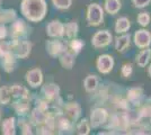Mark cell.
<instances>
[{
    "mask_svg": "<svg viewBox=\"0 0 151 135\" xmlns=\"http://www.w3.org/2000/svg\"><path fill=\"white\" fill-rule=\"evenodd\" d=\"M20 14L28 21L38 23L47 14V4L45 0H22Z\"/></svg>",
    "mask_w": 151,
    "mask_h": 135,
    "instance_id": "obj_1",
    "label": "cell"
},
{
    "mask_svg": "<svg viewBox=\"0 0 151 135\" xmlns=\"http://www.w3.org/2000/svg\"><path fill=\"white\" fill-rule=\"evenodd\" d=\"M29 34V26L27 25L24 19L16 18L8 28V35L12 39H27Z\"/></svg>",
    "mask_w": 151,
    "mask_h": 135,
    "instance_id": "obj_2",
    "label": "cell"
},
{
    "mask_svg": "<svg viewBox=\"0 0 151 135\" xmlns=\"http://www.w3.org/2000/svg\"><path fill=\"white\" fill-rule=\"evenodd\" d=\"M86 19L89 26H93V27L101 26L104 21V9L101 8V5L96 2L89 4L87 7Z\"/></svg>",
    "mask_w": 151,
    "mask_h": 135,
    "instance_id": "obj_3",
    "label": "cell"
},
{
    "mask_svg": "<svg viewBox=\"0 0 151 135\" xmlns=\"http://www.w3.org/2000/svg\"><path fill=\"white\" fill-rule=\"evenodd\" d=\"M10 45L14 54L17 59H26L29 56L32 52V43L27 39H10Z\"/></svg>",
    "mask_w": 151,
    "mask_h": 135,
    "instance_id": "obj_4",
    "label": "cell"
},
{
    "mask_svg": "<svg viewBox=\"0 0 151 135\" xmlns=\"http://www.w3.org/2000/svg\"><path fill=\"white\" fill-rule=\"evenodd\" d=\"M109 113L108 110L103 108V107H96L91 110L90 116H89V124L90 127L93 129H98L101 125H105L108 121Z\"/></svg>",
    "mask_w": 151,
    "mask_h": 135,
    "instance_id": "obj_5",
    "label": "cell"
},
{
    "mask_svg": "<svg viewBox=\"0 0 151 135\" xmlns=\"http://www.w3.org/2000/svg\"><path fill=\"white\" fill-rule=\"evenodd\" d=\"M45 49L47 54L52 58H59L63 52L68 49V44L61 39H51L46 41Z\"/></svg>",
    "mask_w": 151,
    "mask_h": 135,
    "instance_id": "obj_6",
    "label": "cell"
},
{
    "mask_svg": "<svg viewBox=\"0 0 151 135\" xmlns=\"http://www.w3.org/2000/svg\"><path fill=\"white\" fill-rule=\"evenodd\" d=\"M75 131V123L68 118L63 113L55 116V133L71 134Z\"/></svg>",
    "mask_w": 151,
    "mask_h": 135,
    "instance_id": "obj_7",
    "label": "cell"
},
{
    "mask_svg": "<svg viewBox=\"0 0 151 135\" xmlns=\"http://www.w3.org/2000/svg\"><path fill=\"white\" fill-rule=\"evenodd\" d=\"M60 87L55 82H45L41 86V95L42 97L49 100V101H55L58 99H60Z\"/></svg>",
    "mask_w": 151,
    "mask_h": 135,
    "instance_id": "obj_8",
    "label": "cell"
},
{
    "mask_svg": "<svg viewBox=\"0 0 151 135\" xmlns=\"http://www.w3.org/2000/svg\"><path fill=\"white\" fill-rule=\"evenodd\" d=\"M112 42H113V35L107 29L96 32L94 36L91 37V45L95 49H104L108 46Z\"/></svg>",
    "mask_w": 151,
    "mask_h": 135,
    "instance_id": "obj_9",
    "label": "cell"
},
{
    "mask_svg": "<svg viewBox=\"0 0 151 135\" xmlns=\"http://www.w3.org/2000/svg\"><path fill=\"white\" fill-rule=\"evenodd\" d=\"M32 105V97H26V98H17L13 99L12 101V107L15 110L17 116H27L31 111Z\"/></svg>",
    "mask_w": 151,
    "mask_h": 135,
    "instance_id": "obj_10",
    "label": "cell"
},
{
    "mask_svg": "<svg viewBox=\"0 0 151 135\" xmlns=\"http://www.w3.org/2000/svg\"><path fill=\"white\" fill-rule=\"evenodd\" d=\"M25 80L31 88L36 89L38 87H41L42 84H43V72L40 68L31 69V70H28L26 72Z\"/></svg>",
    "mask_w": 151,
    "mask_h": 135,
    "instance_id": "obj_11",
    "label": "cell"
},
{
    "mask_svg": "<svg viewBox=\"0 0 151 135\" xmlns=\"http://www.w3.org/2000/svg\"><path fill=\"white\" fill-rule=\"evenodd\" d=\"M96 68L101 74H108L114 68V59L112 55L101 54L96 60Z\"/></svg>",
    "mask_w": 151,
    "mask_h": 135,
    "instance_id": "obj_12",
    "label": "cell"
},
{
    "mask_svg": "<svg viewBox=\"0 0 151 135\" xmlns=\"http://www.w3.org/2000/svg\"><path fill=\"white\" fill-rule=\"evenodd\" d=\"M62 113L76 124L77 121L79 119V117L81 116V107L76 101L65 103L62 106Z\"/></svg>",
    "mask_w": 151,
    "mask_h": 135,
    "instance_id": "obj_13",
    "label": "cell"
},
{
    "mask_svg": "<svg viewBox=\"0 0 151 135\" xmlns=\"http://www.w3.org/2000/svg\"><path fill=\"white\" fill-rule=\"evenodd\" d=\"M133 41H134V44L139 49H145V47H149L151 44V33L147 29H139L134 33L133 35Z\"/></svg>",
    "mask_w": 151,
    "mask_h": 135,
    "instance_id": "obj_14",
    "label": "cell"
},
{
    "mask_svg": "<svg viewBox=\"0 0 151 135\" xmlns=\"http://www.w3.org/2000/svg\"><path fill=\"white\" fill-rule=\"evenodd\" d=\"M46 35L51 39L64 37V24L60 20H51L46 26Z\"/></svg>",
    "mask_w": 151,
    "mask_h": 135,
    "instance_id": "obj_15",
    "label": "cell"
},
{
    "mask_svg": "<svg viewBox=\"0 0 151 135\" xmlns=\"http://www.w3.org/2000/svg\"><path fill=\"white\" fill-rule=\"evenodd\" d=\"M34 131H36L35 133L40 135L55 134V117L49 115L47 118H46V121L43 124L34 127Z\"/></svg>",
    "mask_w": 151,
    "mask_h": 135,
    "instance_id": "obj_16",
    "label": "cell"
},
{
    "mask_svg": "<svg viewBox=\"0 0 151 135\" xmlns=\"http://www.w3.org/2000/svg\"><path fill=\"white\" fill-rule=\"evenodd\" d=\"M0 65L7 73H12L15 71L17 66V56L14 54V52H9L0 58Z\"/></svg>",
    "mask_w": 151,
    "mask_h": 135,
    "instance_id": "obj_17",
    "label": "cell"
},
{
    "mask_svg": "<svg viewBox=\"0 0 151 135\" xmlns=\"http://www.w3.org/2000/svg\"><path fill=\"white\" fill-rule=\"evenodd\" d=\"M28 119H29V122L32 123V125L35 127V126H38V125H41V124H43V123L46 121V118H47V114L45 113L44 110L40 109L38 107H34L33 109L28 113Z\"/></svg>",
    "mask_w": 151,
    "mask_h": 135,
    "instance_id": "obj_18",
    "label": "cell"
},
{
    "mask_svg": "<svg viewBox=\"0 0 151 135\" xmlns=\"http://www.w3.org/2000/svg\"><path fill=\"white\" fill-rule=\"evenodd\" d=\"M58 59H59L60 64L65 70H71L76 63V54L69 49H67L61 55H59Z\"/></svg>",
    "mask_w": 151,
    "mask_h": 135,
    "instance_id": "obj_19",
    "label": "cell"
},
{
    "mask_svg": "<svg viewBox=\"0 0 151 135\" xmlns=\"http://www.w3.org/2000/svg\"><path fill=\"white\" fill-rule=\"evenodd\" d=\"M16 118L15 117H7L0 123L1 133L4 135H15L16 134Z\"/></svg>",
    "mask_w": 151,
    "mask_h": 135,
    "instance_id": "obj_20",
    "label": "cell"
},
{
    "mask_svg": "<svg viewBox=\"0 0 151 135\" xmlns=\"http://www.w3.org/2000/svg\"><path fill=\"white\" fill-rule=\"evenodd\" d=\"M16 125L20 129V133L23 135H32L34 133V126L29 122L28 116H18Z\"/></svg>",
    "mask_w": 151,
    "mask_h": 135,
    "instance_id": "obj_21",
    "label": "cell"
},
{
    "mask_svg": "<svg viewBox=\"0 0 151 135\" xmlns=\"http://www.w3.org/2000/svg\"><path fill=\"white\" fill-rule=\"evenodd\" d=\"M143 89L140 87H134V88H130L127 90V95H126V99L129 103L133 104V105H139L141 103L142 98H143Z\"/></svg>",
    "mask_w": 151,
    "mask_h": 135,
    "instance_id": "obj_22",
    "label": "cell"
},
{
    "mask_svg": "<svg viewBox=\"0 0 151 135\" xmlns=\"http://www.w3.org/2000/svg\"><path fill=\"white\" fill-rule=\"evenodd\" d=\"M131 44V35L130 34H122L115 39V50L119 53H123Z\"/></svg>",
    "mask_w": 151,
    "mask_h": 135,
    "instance_id": "obj_23",
    "label": "cell"
},
{
    "mask_svg": "<svg viewBox=\"0 0 151 135\" xmlns=\"http://www.w3.org/2000/svg\"><path fill=\"white\" fill-rule=\"evenodd\" d=\"M98 84H99V79L97 76L88 74L83 80V88L86 90V92L94 94L95 91L98 89Z\"/></svg>",
    "mask_w": 151,
    "mask_h": 135,
    "instance_id": "obj_24",
    "label": "cell"
},
{
    "mask_svg": "<svg viewBox=\"0 0 151 135\" xmlns=\"http://www.w3.org/2000/svg\"><path fill=\"white\" fill-rule=\"evenodd\" d=\"M10 92H12V98L13 99L32 97V94H29V90L27 89L25 86L19 84H15L13 86H10Z\"/></svg>",
    "mask_w": 151,
    "mask_h": 135,
    "instance_id": "obj_25",
    "label": "cell"
},
{
    "mask_svg": "<svg viewBox=\"0 0 151 135\" xmlns=\"http://www.w3.org/2000/svg\"><path fill=\"white\" fill-rule=\"evenodd\" d=\"M17 18L15 9H1L0 8V25H7Z\"/></svg>",
    "mask_w": 151,
    "mask_h": 135,
    "instance_id": "obj_26",
    "label": "cell"
},
{
    "mask_svg": "<svg viewBox=\"0 0 151 135\" xmlns=\"http://www.w3.org/2000/svg\"><path fill=\"white\" fill-rule=\"evenodd\" d=\"M151 60V49L145 47L142 49L141 52L139 53L135 58V62L140 68H145L147 66V64L149 63V61Z\"/></svg>",
    "mask_w": 151,
    "mask_h": 135,
    "instance_id": "obj_27",
    "label": "cell"
},
{
    "mask_svg": "<svg viewBox=\"0 0 151 135\" xmlns=\"http://www.w3.org/2000/svg\"><path fill=\"white\" fill-rule=\"evenodd\" d=\"M78 32H79V26L76 20H71L64 24V36H67L69 39L77 37Z\"/></svg>",
    "mask_w": 151,
    "mask_h": 135,
    "instance_id": "obj_28",
    "label": "cell"
},
{
    "mask_svg": "<svg viewBox=\"0 0 151 135\" xmlns=\"http://www.w3.org/2000/svg\"><path fill=\"white\" fill-rule=\"evenodd\" d=\"M131 28V21L127 17H120L115 23V32L117 34H124Z\"/></svg>",
    "mask_w": 151,
    "mask_h": 135,
    "instance_id": "obj_29",
    "label": "cell"
},
{
    "mask_svg": "<svg viewBox=\"0 0 151 135\" xmlns=\"http://www.w3.org/2000/svg\"><path fill=\"white\" fill-rule=\"evenodd\" d=\"M104 8H105L106 13H108L109 15H116L122 8L121 0H105Z\"/></svg>",
    "mask_w": 151,
    "mask_h": 135,
    "instance_id": "obj_30",
    "label": "cell"
},
{
    "mask_svg": "<svg viewBox=\"0 0 151 135\" xmlns=\"http://www.w3.org/2000/svg\"><path fill=\"white\" fill-rule=\"evenodd\" d=\"M75 129H76V133L79 135H88L90 133V124H89V121L88 119H86V118H83L81 119L80 122H78L76 124L75 126Z\"/></svg>",
    "mask_w": 151,
    "mask_h": 135,
    "instance_id": "obj_31",
    "label": "cell"
},
{
    "mask_svg": "<svg viewBox=\"0 0 151 135\" xmlns=\"http://www.w3.org/2000/svg\"><path fill=\"white\" fill-rule=\"evenodd\" d=\"M83 47H85V42L80 39H77V37L71 39L70 42L68 43V49L73 52L76 55H78L82 51Z\"/></svg>",
    "mask_w": 151,
    "mask_h": 135,
    "instance_id": "obj_32",
    "label": "cell"
},
{
    "mask_svg": "<svg viewBox=\"0 0 151 135\" xmlns=\"http://www.w3.org/2000/svg\"><path fill=\"white\" fill-rule=\"evenodd\" d=\"M12 92L10 86H2L0 87V105H8L12 101Z\"/></svg>",
    "mask_w": 151,
    "mask_h": 135,
    "instance_id": "obj_33",
    "label": "cell"
},
{
    "mask_svg": "<svg viewBox=\"0 0 151 135\" xmlns=\"http://www.w3.org/2000/svg\"><path fill=\"white\" fill-rule=\"evenodd\" d=\"M52 5L59 10H67L72 5V0H51Z\"/></svg>",
    "mask_w": 151,
    "mask_h": 135,
    "instance_id": "obj_34",
    "label": "cell"
},
{
    "mask_svg": "<svg viewBox=\"0 0 151 135\" xmlns=\"http://www.w3.org/2000/svg\"><path fill=\"white\" fill-rule=\"evenodd\" d=\"M138 23L140 25L142 26V27H147V26L150 24L151 21V16L149 13H145V11H142V13H140L138 15Z\"/></svg>",
    "mask_w": 151,
    "mask_h": 135,
    "instance_id": "obj_35",
    "label": "cell"
},
{
    "mask_svg": "<svg viewBox=\"0 0 151 135\" xmlns=\"http://www.w3.org/2000/svg\"><path fill=\"white\" fill-rule=\"evenodd\" d=\"M12 51L13 50H12L10 42L9 41H5V39H0V58Z\"/></svg>",
    "mask_w": 151,
    "mask_h": 135,
    "instance_id": "obj_36",
    "label": "cell"
},
{
    "mask_svg": "<svg viewBox=\"0 0 151 135\" xmlns=\"http://www.w3.org/2000/svg\"><path fill=\"white\" fill-rule=\"evenodd\" d=\"M133 72L132 63H124L121 68V76L123 78H130Z\"/></svg>",
    "mask_w": 151,
    "mask_h": 135,
    "instance_id": "obj_37",
    "label": "cell"
},
{
    "mask_svg": "<svg viewBox=\"0 0 151 135\" xmlns=\"http://www.w3.org/2000/svg\"><path fill=\"white\" fill-rule=\"evenodd\" d=\"M151 2V0H132L133 6L135 8H139V9H142L145 7L149 6Z\"/></svg>",
    "mask_w": 151,
    "mask_h": 135,
    "instance_id": "obj_38",
    "label": "cell"
},
{
    "mask_svg": "<svg viewBox=\"0 0 151 135\" xmlns=\"http://www.w3.org/2000/svg\"><path fill=\"white\" fill-rule=\"evenodd\" d=\"M8 36V28L6 25H0V39H5Z\"/></svg>",
    "mask_w": 151,
    "mask_h": 135,
    "instance_id": "obj_39",
    "label": "cell"
},
{
    "mask_svg": "<svg viewBox=\"0 0 151 135\" xmlns=\"http://www.w3.org/2000/svg\"><path fill=\"white\" fill-rule=\"evenodd\" d=\"M148 76H149V78L151 79V63L149 64V66H148Z\"/></svg>",
    "mask_w": 151,
    "mask_h": 135,
    "instance_id": "obj_40",
    "label": "cell"
},
{
    "mask_svg": "<svg viewBox=\"0 0 151 135\" xmlns=\"http://www.w3.org/2000/svg\"><path fill=\"white\" fill-rule=\"evenodd\" d=\"M0 123H1V109H0Z\"/></svg>",
    "mask_w": 151,
    "mask_h": 135,
    "instance_id": "obj_41",
    "label": "cell"
},
{
    "mask_svg": "<svg viewBox=\"0 0 151 135\" xmlns=\"http://www.w3.org/2000/svg\"><path fill=\"white\" fill-rule=\"evenodd\" d=\"M1 5H2V0H0V8H1Z\"/></svg>",
    "mask_w": 151,
    "mask_h": 135,
    "instance_id": "obj_42",
    "label": "cell"
}]
</instances>
